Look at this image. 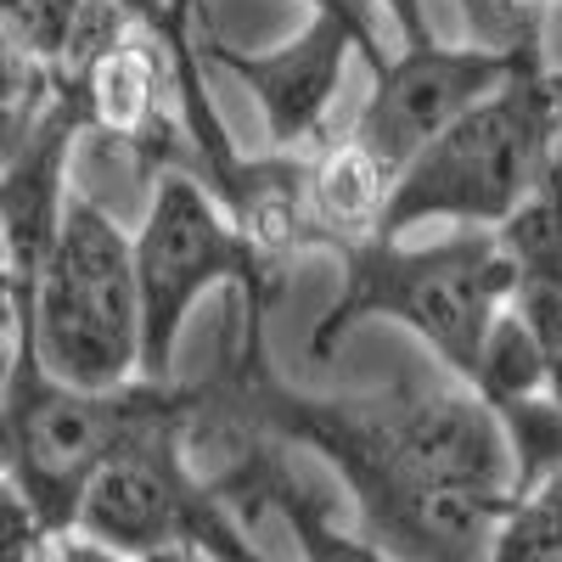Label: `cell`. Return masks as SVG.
Here are the masks:
<instances>
[{
    "mask_svg": "<svg viewBox=\"0 0 562 562\" xmlns=\"http://www.w3.org/2000/svg\"><path fill=\"white\" fill-rule=\"evenodd\" d=\"M338 265L344 281L326 315L315 321L310 360L326 366L355 326L389 321L416 344H428L456 383L473 378L490 326L518 288V270H512L495 231H445L434 243L371 237L344 248Z\"/></svg>",
    "mask_w": 562,
    "mask_h": 562,
    "instance_id": "6da1fadb",
    "label": "cell"
},
{
    "mask_svg": "<svg viewBox=\"0 0 562 562\" xmlns=\"http://www.w3.org/2000/svg\"><path fill=\"white\" fill-rule=\"evenodd\" d=\"M214 383H124V389H68L18 349L12 389L0 400V479H7L40 529L74 535L79 501L102 467L140 434L180 416H203Z\"/></svg>",
    "mask_w": 562,
    "mask_h": 562,
    "instance_id": "7a4b0ae2",
    "label": "cell"
},
{
    "mask_svg": "<svg viewBox=\"0 0 562 562\" xmlns=\"http://www.w3.org/2000/svg\"><path fill=\"white\" fill-rule=\"evenodd\" d=\"M18 349L68 389H124L140 378V299L130 231L85 192H68L40 265Z\"/></svg>",
    "mask_w": 562,
    "mask_h": 562,
    "instance_id": "3957f363",
    "label": "cell"
},
{
    "mask_svg": "<svg viewBox=\"0 0 562 562\" xmlns=\"http://www.w3.org/2000/svg\"><path fill=\"white\" fill-rule=\"evenodd\" d=\"M557 135L562 113L546 90V74L506 79L394 175L378 237H416L428 225L501 231L535 186Z\"/></svg>",
    "mask_w": 562,
    "mask_h": 562,
    "instance_id": "277c9868",
    "label": "cell"
},
{
    "mask_svg": "<svg viewBox=\"0 0 562 562\" xmlns=\"http://www.w3.org/2000/svg\"><path fill=\"white\" fill-rule=\"evenodd\" d=\"M130 259L140 299V383H175L180 333L214 288H243L248 326H265L288 293V270H270L237 237L192 169H158L147 180V214L130 237Z\"/></svg>",
    "mask_w": 562,
    "mask_h": 562,
    "instance_id": "5b68a950",
    "label": "cell"
},
{
    "mask_svg": "<svg viewBox=\"0 0 562 562\" xmlns=\"http://www.w3.org/2000/svg\"><path fill=\"white\" fill-rule=\"evenodd\" d=\"M518 74H535V68L495 57V52H479V45L428 40V45H416V52L383 57V68H371V97L360 102V113L344 130L389 175H400L422 147H434L467 108H479L484 97H495V90Z\"/></svg>",
    "mask_w": 562,
    "mask_h": 562,
    "instance_id": "8992f818",
    "label": "cell"
},
{
    "mask_svg": "<svg viewBox=\"0 0 562 562\" xmlns=\"http://www.w3.org/2000/svg\"><path fill=\"white\" fill-rule=\"evenodd\" d=\"M198 52L203 63L225 68L259 102L270 153H310L333 130L349 57H366L371 68H383V57L349 23H333V18H310L293 40L270 45V52H243V45H225L209 29H198Z\"/></svg>",
    "mask_w": 562,
    "mask_h": 562,
    "instance_id": "52a82bcc",
    "label": "cell"
},
{
    "mask_svg": "<svg viewBox=\"0 0 562 562\" xmlns=\"http://www.w3.org/2000/svg\"><path fill=\"white\" fill-rule=\"evenodd\" d=\"M214 203L270 270H293L299 254L321 248L304 203V153H265V158L243 153L231 180L214 192Z\"/></svg>",
    "mask_w": 562,
    "mask_h": 562,
    "instance_id": "ba28073f",
    "label": "cell"
},
{
    "mask_svg": "<svg viewBox=\"0 0 562 562\" xmlns=\"http://www.w3.org/2000/svg\"><path fill=\"white\" fill-rule=\"evenodd\" d=\"M394 175L371 158L349 130H326L304 153V203L315 220V237L326 254H344L355 243H371L383 231Z\"/></svg>",
    "mask_w": 562,
    "mask_h": 562,
    "instance_id": "9c48e42d",
    "label": "cell"
},
{
    "mask_svg": "<svg viewBox=\"0 0 562 562\" xmlns=\"http://www.w3.org/2000/svg\"><path fill=\"white\" fill-rule=\"evenodd\" d=\"M512 270L524 276H562V135L546 153L535 186L524 192V203L512 209V220L495 231Z\"/></svg>",
    "mask_w": 562,
    "mask_h": 562,
    "instance_id": "30bf717a",
    "label": "cell"
},
{
    "mask_svg": "<svg viewBox=\"0 0 562 562\" xmlns=\"http://www.w3.org/2000/svg\"><path fill=\"white\" fill-rule=\"evenodd\" d=\"M461 389H473L495 416L512 411V405H524L535 394H546V360L529 338V326L518 321V310H501L495 326H490V338L479 349V366H473V378H467Z\"/></svg>",
    "mask_w": 562,
    "mask_h": 562,
    "instance_id": "8fae6325",
    "label": "cell"
},
{
    "mask_svg": "<svg viewBox=\"0 0 562 562\" xmlns=\"http://www.w3.org/2000/svg\"><path fill=\"white\" fill-rule=\"evenodd\" d=\"M495 422H501V439H506V456H512V484H518V495H529V490H540L546 479L562 473V405L551 394L512 405Z\"/></svg>",
    "mask_w": 562,
    "mask_h": 562,
    "instance_id": "7c38bea8",
    "label": "cell"
},
{
    "mask_svg": "<svg viewBox=\"0 0 562 562\" xmlns=\"http://www.w3.org/2000/svg\"><path fill=\"white\" fill-rule=\"evenodd\" d=\"M479 52L512 57L535 74H546V7L551 0H456Z\"/></svg>",
    "mask_w": 562,
    "mask_h": 562,
    "instance_id": "4fadbf2b",
    "label": "cell"
},
{
    "mask_svg": "<svg viewBox=\"0 0 562 562\" xmlns=\"http://www.w3.org/2000/svg\"><path fill=\"white\" fill-rule=\"evenodd\" d=\"M512 310L546 360V394L562 405V276H524L512 288Z\"/></svg>",
    "mask_w": 562,
    "mask_h": 562,
    "instance_id": "5bb4252c",
    "label": "cell"
},
{
    "mask_svg": "<svg viewBox=\"0 0 562 562\" xmlns=\"http://www.w3.org/2000/svg\"><path fill=\"white\" fill-rule=\"evenodd\" d=\"M45 551H52V535L40 529L29 501L0 479V562H45Z\"/></svg>",
    "mask_w": 562,
    "mask_h": 562,
    "instance_id": "9a60e30c",
    "label": "cell"
},
{
    "mask_svg": "<svg viewBox=\"0 0 562 562\" xmlns=\"http://www.w3.org/2000/svg\"><path fill=\"white\" fill-rule=\"evenodd\" d=\"M383 18L394 23L400 34V52H416V45H428L434 29H428V0H378Z\"/></svg>",
    "mask_w": 562,
    "mask_h": 562,
    "instance_id": "2e32d148",
    "label": "cell"
},
{
    "mask_svg": "<svg viewBox=\"0 0 562 562\" xmlns=\"http://www.w3.org/2000/svg\"><path fill=\"white\" fill-rule=\"evenodd\" d=\"M18 315H23L18 259H12V243H7V231H0V338H18Z\"/></svg>",
    "mask_w": 562,
    "mask_h": 562,
    "instance_id": "e0dca14e",
    "label": "cell"
},
{
    "mask_svg": "<svg viewBox=\"0 0 562 562\" xmlns=\"http://www.w3.org/2000/svg\"><path fill=\"white\" fill-rule=\"evenodd\" d=\"M304 7H310V18H333V23H349L366 45H371V52H378L383 57V40H378V23H371L366 18V7H360V0H304Z\"/></svg>",
    "mask_w": 562,
    "mask_h": 562,
    "instance_id": "ac0fdd59",
    "label": "cell"
},
{
    "mask_svg": "<svg viewBox=\"0 0 562 562\" xmlns=\"http://www.w3.org/2000/svg\"><path fill=\"white\" fill-rule=\"evenodd\" d=\"M45 562H124V557H113V551H108V546H97V540L63 535V540H52V551H45Z\"/></svg>",
    "mask_w": 562,
    "mask_h": 562,
    "instance_id": "d6986e66",
    "label": "cell"
},
{
    "mask_svg": "<svg viewBox=\"0 0 562 562\" xmlns=\"http://www.w3.org/2000/svg\"><path fill=\"white\" fill-rule=\"evenodd\" d=\"M113 7H124L140 29H147V34H158V29H164V0H113Z\"/></svg>",
    "mask_w": 562,
    "mask_h": 562,
    "instance_id": "ffe728a7",
    "label": "cell"
},
{
    "mask_svg": "<svg viewBox=\"0 0 562 562\" xmlns=\"http://www.w3.org/2000/svg\"><path fill=\"white\" fill-rule=\"evenodd\" d=\"M12 371H18V338H0V400L12 389Z\"/></svg>",
    "mask_w": 562,
    "mask_h": 562,
    "instance_id": "44dd1931",
    "label": "cell"
},
{
    "mask_svg": "<svg viewBox=\"0 0 562 562\" xmlns=\"http://www.w3.org/2000/svg\"><path fill=\"white\" fill-rule=\"evenodd\" d=\"M140 562H203V557H192V551H153V557H140Z\"/></svg>",
    "mask_w": 562,
    "mask_h": 562,
    "instance_id": "7402d4cb",
    "label": "cell"
},
{
    "mask_svg": "<svg viewBox=\"0 0 562 562\" xmlns=\"http://www.w3.org/2000/svg\"><path fill=\"white\" fill-rule=\"evenodd\" d=\"M546 90H551V102H557V113H562V68H546Z\"/></svg>",
    "mask_w": 562,
    "mask_h": 562,
    "instance_id": "603a6c76",
    "label": "cell"
}]
</instances>
